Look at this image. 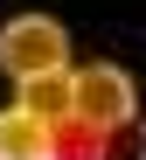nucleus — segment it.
<instances>
[{
  "label": "nucleus",
  "mask_w": 146,
  "mask_h": 160,
  "mask_svg": "<svg viewBox=\"0 0 146 160\" xmlns=\"http://www.w3.org/2000/svg\"><path fill=\"white\" fill-rule=\"evenodd\" d=\"M125 118H139V84H132V77H125L118 63L77 70V125L111 132V125H125Z\"/></svg>",
  "instance_id": "2"
},
{
  "label": "nucleus",
  "mask_w": 146,
  "mask_h": 160,
  "mask_svg": "<svg viewBox=\"0 0 146 160\" xmlns=\"http://www.w3.org/2000/svg\"><path fill=\"white\" fill-rule=\"evenodd\" d=\"M56 153V125L28 104H7L0 112V160H49Z\"/></svg>",
  "instance_id": "3"
},
{
  "label": "nucleus",
  "mask_w": 146,
  "mask_h": 160,
  "mask_svg": "<svg viewBox=\"0 0 146 160\" xmlns=\"http://www.w3.org/2000/svg\"><path fill=\"white\" fill-rule=\"evenodd\" d=\"M49 160H56V153H49Z\"/></svg>",
  "instance_id": "7"
},
{
  "label": "nucleus",
  "mask_w": 146,
  "mask_h": 160,
  "mask_svg": "<svg viewBox=\"0 0 146 160\" xmlns=\"http://www.w3.org/2000/svg\"><path fill=\"white\" fill-rule=\"evenodd\" d=\"M104 160H146V118H125L104 132Z\"/></svg>",
  "instance_id": "6"
},
{
  "label": "nucleus",
  "mask_w": 146,
  "mask_h": 160,
  "mask_svg": "<svg viewBox=\"0 0 146 160\" xmlns=\"http://www.w3.org/2000/svg\"><path fill=\"white\" fill-rule=\"evenodd\" d=\"M56 160H104V132L98 125H56Z\"/></svg>",
  "instance_id": "5"
},
{
  "label": "nucleus",
  "mask_w": 146,
  "mask_h": 160,
  "mask_svg": "<svg viewBox=\"0 0 146 160\" xmlns=\"http://www.w3.org/2000/svg\"><path fill=\"white\" fill-rule=\"evenodd\" d=\"M0 70L14 77H49V70H70V35L56 14H14L0 21Z\"/></svg>",
  "instance_id": "1"
},
{
  "label": "nucleus",
  "mask_w": 146,
  "mask_h": 160,
  "mask_svg": "<svg viewBox=\"0 0 146 160\" xmlns=\"http://www.w3.org/2000/svg\"><path fill=\"white\" fill-rule=\"evenodd\" d=\"M14 104L42 112L49 125H70V118H77V77H70V70H49V77H21V84H14Z\"/></svg>",
  "instance_id": "4"
}]
</instances>
